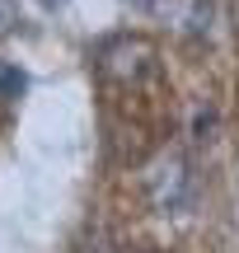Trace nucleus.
<instances>
[{"instance_id":"obj_1","label":"nucleus","mask_w":239,"mask_h":253,"mask_svg":"<svg viewBox=\"0 0 239 253\" xmlns=\"http://www.w3.org/2000/svg\"><path fill=\"white\" fill-rule=\"evenodd\" d=\"M193 197V173H188V160L178 150H164L146 164V202L159 211V216H178Z\"/></svg>"},{"instance_id":"obj_2","label":"nucleus","mask_w":239,"mask_h":253,"mask_svg":"<svg viewBox=\"0 0 239 253\" xmlns=\"http://www.w3.org/2000/svg\"><path fill=\"white\" fill-rule=\"evenodd\" d=\"M150 61H155V47H150L146 38H113L99 52L103 75H113V80H141V75L150 71Z\"/></svg>"},{"instance_id":"obj_3","label":"nucleus","mask_w":239,"mask_h":253,"mask_svg":"<svg viewBox=\"0 0 239 253\" xmlns=\"http://www.w3.org/2000/svg\"><path fill=\"white\" fill-rule=\"evenodd\" d=\"M24 71H19V66H9V61H0V99H19V94H24Z\"/></svg>"},{"instance_id":"obj_4","label":"nucleus","mask_w":239,"mask_h":253,"mask_svg":"<svg viewBox=\"0 0 239 253\" xmlns=\"http://www.w3.org/2000/svg\"><path fill=\"white\" fill-rule=\"evenodd\" d=\"M14 28H19V5L14 0H0V38L14 33Z\"/></svg>"},{"instance_id":"obj_5","label":"nucleus","mask_w":239,"mask_h":253,"mask_svg":"<svg viewBox=\"0 0 239 253\" xmlns=\"http://www.w3.org/2000/svg\"><path fill=\"white\" fill-rule=\"evenodd\" d=\"M122 5H131V9H150L155 0H122Z\"/></svg>"},{"instance_id":"obj_6","label":"nucleus","mask_w":239,"mask_h":253,"mask_svg":"<svg viewBox=\"0 0 239 253\" xmlns=\"http://www.w3.org/2000/svg\"><path fill=\"white\" fill-rule=\"evenodd\" d=\"M42 5H47V9H61V5H66V0H42Z\"/></svg>"}]
</instances>
